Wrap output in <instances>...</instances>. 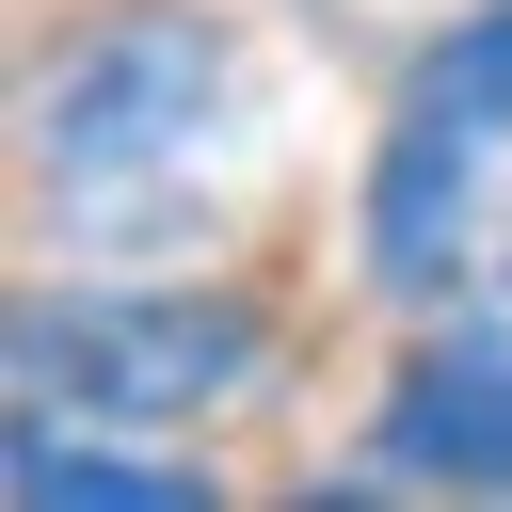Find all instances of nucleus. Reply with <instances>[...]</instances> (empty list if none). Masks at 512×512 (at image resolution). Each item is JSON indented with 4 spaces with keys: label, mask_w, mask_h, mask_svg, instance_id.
Listing matches in <instances>:
<instances>
[{
    "label": "nucleus",
    "mask_w": 512,
    "mask_h": 512,
    "mask_svg": "<svg viewBox=\"0 0 512 512\" xmlns=\"http://www.w3.org/2000/svg\"><path fill=\"white\" fill-rule=\"evenodd\" d=\"M240 144V32L192 16V0H144V16H96L48 96H32V192L64 240L96 256H144L208 208V160Z\"/></svg>",
    "instance_id": "1"
},
{
    "label": "nucleus",
    "mask_w": 512,
    "mask_h": 512,
    "mask_svg": "<svg viewBox=\"0 0 512 512\" xmlns=\"http://www.w3.org/2000/svg\"><path fill=\"white\" fill-rule=\"evenodd\" d=\"M16 416L64 432H176L256 368V304L240 288H32L0 320Z\"/></svg>",
    "instance_id": "2"
},
{
    "label": "nucleus",
    "mask_w": 512,
    "mask_h": 512,
    "mask_svg": "<svg viewBox=\"0 0 512 512\" xmlns=\"http://www.w3.org/2000/svg\"><path fill=\"white\" fill-rule=\"evenodd\" d=\"M496 144H512V0L464 16V32L416 64V96H400V128H384V160H368V272H384L400 304H432V288L464 272V224H480Z\"/></svg>",
    "instance_id": "3"
},
{
    "label": "nucleus",
    "mask_w": 512,
    "mask_h": 512,
    "mask_svg": "<svg viewBox=\"0 0 512 512\" xmlns=\"http://www.w3.org/2000/svg\"><path fill=\"white\" fill-rule=\"evenodd\" d=\"M368 448L400 480H512V320L464 336V352H432V368H400V400L368 416Z\"/></svg>",
    "instance_id": "4"
},
{
    "label": "nucleus",
    "mask_w": 512,
    "mask_h": 512,
    "mask_svg": "<svg viewBox=\"0 0 512 512\" xmlns=\"http://www.w3.org/2000/svg\"><path fill=\"white\" fill-rule=\"evenodd\" d=\"M0 480H16V512H208V464H128V448H80L48 416H16Z\"/></svg>",
    "instance_id": "5"
},
{
    "label": "nucleus",
    "mask_w": 512,
    "mask_h": 512,
    "mask_svg": "<svg viewBox=\"0 0 512 512\" xmlns=\"http://www.w3.org/2000/svg\"><path fill=\"white\" fill-rule=\"evenodd\" d=\"M496 320H512V256H496Z\"/></svg>",
    "instance_id": "6"
}]
</instances>
